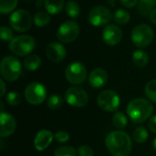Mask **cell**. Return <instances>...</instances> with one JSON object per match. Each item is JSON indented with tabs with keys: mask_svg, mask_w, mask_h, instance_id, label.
<instances>
[{
	"mask_svg": "<svg viewBox=\"0 0 156 156\" xmlns=\"http://www.w3.org/2000/svg\"><path fill=\"white\" fill-rule=\"evenodd\" d=\"M149 17H150L151 22H152L153 24L156 25V8H154V9L151 12V14L149 15Z\"/></svg>",
	"mask_w": 156,
	"mask_h": 156,
	"instance_id": "38",
	"label": "cell"
},
{
	"mask_svg": "<svg viewBox=\"0 0 156 156\" xmlns=\"http://www.w3.org/2000/svg\"><path fill=\"white\" fill-rule=\"evenodd\" d=\"M16 128V122L14 116L5 112L0 114V136L1 138H6L11 136Z\"/></svg>",
	"mask_w": 156,
	"mask_h": 156,
	"instance_id": "14",
	"label": "cell"
},
{
	"mask_svg": "<svg viewBox=\"0 0 156 156\" xmlns=\"http://www.w3.org/2000/svg\"><path fill=\"white\" fill-rule=\"evenodd\" d=\"M148 127L152 133H156V115H154L153 117L150 118L148 122Z\"/></svg>",
	"mask_w": 156,
	"mask_h": 156,
	"instance_id": "36",
	"label": "cell"
},
{
	"mask_svg": "<svg viewBox=\"0 0 156 156\" xmlns=\"http://www.w3.org/2000/svg\"><path fill=\"white\" fill-rule=\"evenodd\" d=\"M36 47L35 39L29 35H22L14 37L9 43V50L16 56L24 57L29 55Z\"/></svg>",
	"mask_w": 156,
	"mask_h": 156,
	"instance_id": "4",
	"label": "cell"
},
{
	"mask_svg": "<svg viewBox=\"0 0 156 156\" xmlns=\"http://www.w3.org/2000/svg\"><path fill=\"white\" fill-rule=\"evenodd\" d=\"M105 145L112 156H129L133 148L132 138L121 130L110 133L105 138Z\"/></svg>",
	"mask_w": 156,
	"mask_h": 156,
	"instance_id": "1",
	"label": "cell"
},
{
	"mask_svg": "<svg viewBox=\"0 0 156 156\" xmlns=\"http://www.w3.org/2000/svg\"><path fill=\"white\" fill-rule=\"evenodd\" d=\"M46 55L48 58L53 62L62 61L67 55L65 47L58 42H51L46 48Z\"/></svg>",
	"mask_w": 156,
	"mask_h": 156,
	"instance_id": "15",
	"label": "cell"
},
{
	"mask_svg": "<svg viewBox=\"0 0 156 156\" xmlns=\"http://www.w3.org/2000/svg\"><path fill=\"white\" fill-rule=\"evenodd\" d=\"M0 34H1V38L4 40V41H11L14 39V35H13V31L5 27V26H3L1 27L0 28Z\"/></svg>",
	"mask_w": 156,
	"mask_h": 156,
	"instance_id": "32",
	"label": "cell"
},
{
	"mask_svg": "<svg viewBox=\"0 0 156 156\" xmlns=\"http://www.w3.org/2000/svg\"><path fill=\"white\" fill-rule=\"evenodd\" d=\"M148 137H149L148 131L146 130V128L144 126L137 127L133 133V142H135L136 144H144L148 140Z\"/></svg>",
	"mask_w": 156,
	"mask_h": 156,
	"instance_id": "22",
	"label": "cell"
},
{
	"mask_svg": "<svg viewBox=\"0 0 156 156\" xmlns=\"http://www.w3.org/2000/svg\"><path fill=\"white\" fill-rule=\"evenodd\" d=\"M102 39L104 43L109 46H115L120 43L122 37V29L113 24L107 25L101 33Z\"/></svg>",
	"mask_w": 156,
	"mask_h": 156,
	"instance_id": "13",
	"label": "cell"
},
{
	"mask_svg": "<svg viewBox=\"0 0 156 156\" xmlns=\"http://www.w3.org/2000/svg\"><path fill=\"white\" fill-rule=\"evenodd\" d=\"M112 124L117 130L122 131L124 128H126L128 124L127 117L122 112H116L112 116Z\"/></svg>",
	"mask_w": 156,
	"mask_h": 156,
	"instance_id": "23",
	"label": "cell"
},
{
	"mask_svg": "<svg viewBox=\"0 0 156 156\" xmlns=\"http://www.w3.org/2000/svg\"><path fill=\"white\" fill-rule=\"evenodd\" d=\"M65 11L69 16L72 18H76L80 14V5L76 1L69 0L65 5Z\"/></svg>",
	"mask_w": 156,
	"mask_h": 156,
	"instance_id": "24",
	"label": "cell"
},
{
	"mask_svg": "<svg viewBox=\"0 0 156 156\" xmlns=\"http://www.w3.org/2000/svg\"><path fill=\"white\" fill-rule=\"evenodd\" d=\"M144 94L149 101L156 103V80H150L146 84L144 88Z\"/></svg>",
	"mask_w": 156,
	"mask_h": 156,
	"instance_id": "28",
	"label": "cell"
},
{
	"mask_svg": "<svg viewBox=\"0 0 156 156\" xmlns=\"http://www.w3.org/2000/svg\"><path fill=\"white\" fill-rule=\"evenodd\" d=\"M156 5V0H139L138 3V12L143 16H147L154 9Z\"/></svg>",
	"mask_w": 156,
	"mask_h": 156,
	"instance_id": "21",
	"label": "cell"
},
{
	"mask_svg": "<svg viewBox=\"0 0 156 156\" xmlns=\"http://www.w3.org/2000/svg\"><path fill=\"white\" fill-rule=\"evenodd\" d=\"M153 147H154V149L156 151V137L154 138V142H153Z\"/></svg>",
	"mask_w": 156,
	"mask_h": 156,
	"instance_id": "39",
	"label": "cell"
},
{
	"mask_svg": "<svg viewBox=\"0 0 156 156\" xmlns=\"http://www.w3.org/2000/svg\"><path fill=\"white\" fill-rule=\"evenodd\" d=\"M0 85H1V90H0V96L1 97H4L5 92H6V90H5V81L3 79L0 80Z\"/></svg>",
	"mask_w": 156,
	"mask_h": 156,
	"instance_id": "37",
	"label": "cell"
},
{
	"mask_svg": "<svg viewBox=\"0 0 156 156\" xmlns=\"http://www.w3.org/2000/svg\"><path fill=\"white\" fill-rule=\"evenodd\" d=\"M63 98L58 94H52L47 100V106L50 110H58L63 105Z\"/></svg>",
	"mask_w": 156,
	"mask_h": 156,
	"instance_id": "26",
	"label": "cell"
},
{
	"mask_svg": "<svg viewBox=\"0 0 156 156\" xmlns=\"http://www.w3.org/2000/svg\"><path fill=\"white\" fill-rule=\"evenodd\" d=\"M64 6V0H45V8L49 15H58Z\"/></svg>",
	"mask_w": 156,
	"mask_h": 156,
	"instance_id": "20",
	"label": "cell"
},
{
	"mask_svg": "<svg viewBox=\"0 0 156 156\" xmlns=\"http://www.w3.org/2000/svg\"><path fill=\"white\" fill-rule=\"evenodd\" d=\"M24 67L28 71H36L41 66V58L36 54L28 55L24 60Z\"/></svg>",
	"mask_w": 156,
	"mask_h": 156,
	"instance_id": "19",
	"label": "cell"
},
{
	"mask_svg": "<svg viewBox=\"0 0 156 156\" xmlns=\"http://www.w3.org/2000/svg\"><path fill=\"white\" fill-rule=\"evenodd\" d=\"M78 156H93L94 153L90 146L88 145H81L77 150Z\"/></svg>",
	"mask_w": 156,
	"mask_h": 156,
	"instance_id": "34",
	"label": "cell"
},
{
	"mask_svg": "<svg viewBox=\"0 0 156 156\" xmlns=\"http://www.w3.org/2000/svg\"><path fill=\"white\" fill-rule=\"evenodd\" d=\"M122 5L128 8H133L138 4V0H120Z\"/></svg>",
	"mask_w": 156,
	"mask_h": 156,
	"instance_id": "35",
	"label": "cell"
},
{
	"mask_svg": "<svg viewBox=\"0 0 156 156\" xmlns=\"http://www.w3.org/2000/svg\"><path fill=\"white\" fill-rule=\"evenodd\" d=\"M54 139L59 144H65L69 140V134L65 131H59L54 134Z\"/></svg>",
	"mask_w": 156,
	"mask_h": 156,
	"instance_id": "33",
	"label": "cell"
},
{
	"mask_svg": "<svg viewBox=\"0 0 156 156\" xmlns=\"http://www.w3.org/2000/svg\"><path fill=\"white\" fill-rule=\"evenodd\" d=\"M54 139V134L48 130H40L35 136L34 147L38 152L45 151L52 143Z\"/></svg>",
	"mask_w": 156,
	"mask_h": 156,
	"instance_id": "16",
	"label": "cell"
},
{
	"mask_svg": "<svg viewBox=\"0 0 156 156\" xmlns=\"http://www.w3.org/2000/svg\"><path fill=\"white\" fill-rule=\"evenodd\" d=\"M50 21V16L48 12H37L35 14L34 17H33V22L34 24L38 27H42L47 26Z\"/></svg>",
	"mask_w": 156,
	"mask_h": 156,
	"instance_id": "25",
	"label": "cell"
},
{
	"mask_svg": "<svg viewBox=\"0 0 156 156\" xmlns=\"http://www.w3.org/2000/svg\"><path fill=\"white\" fill-rule=\"evenodd\" d=\"M126 112L133 123L140 124L151 118L154 112V106L149 100L136 98L128 103Z\"/></svg>",
	"mask_w": 156,
	"mask_h": 156,
	"instance_id": "2",
	"label": "cell"
},
{
	"mask_svg": "<svg viewBox=\"0 0 156 156\" xmlns=\"http://www.w3.org/2000/svg\"><path fill=\"white\" fill-rule=\"evenodd\" d=\"M112 18V15L107 7L97 5L90 11L88 21L94 27H102L107 25Z\"/></svg>",
	"mask_w": 156,
	"mask_h": 156,
	"instance_id": "12",
	"label": "cell"
},
{
	"mask_svg": "<svg viewBox=\"0 0 156 156\" xmlns=\"http://www.w3.org/2000/svg\"><path fill=\"white\" fill-rule=\"evenodd\" d=\"M18 0H0V12L1 14H8L12 12L17 5Z\"/></svg>",
	"mask_w": 156,
	"mask_h": 156,
	"instance_id": "29",
	"label": "cell"
},
{
	"mask_svg": "<svg viewBox=\"0 0 156 156\" xmlns=\"http://www.w3.org/2000/svg\"><path fill=\"white\" fill-rule=\"evenodd\" d=\"M24 96L29 104L40 105L47 98V89L40 82H31L26 87Z\"/></svg>",
	"mask_w": 156,
	"mask_h": 156,
	"instance_id": "7",
	"label": "cell"
},
{
	"mask_svg": "<svg viewBox=\"0 0 156 156\" xmlns=\"http://www.w3.org/2000/svg\"><path fill=\"white\" fill-rule=\"evenodd\" d=\"M32 17L28 11L18 9L14 11L9 18L11 27L16 32H25L28 30L32 25Z\"/></svg>",
	"mask_w": 156,
	"mask_h": 156,
	"instance_id": "9",
	"label": "cell"
},
{
	"mask_svg": "<svg viewBox=\"0 0 156 156\" xmlns=\"http://www.w3.org/2000/svg\"><path fill=\"white\" fill-rule=\"evenodd\" d=\"M154 32L153 28L146 24L136 26L131 33V38L134 46L139 48L148 47L154 40Z\"/></svg>",
	"mask_w": 156,
	"mask_h": 156,
	"instance_id": "5",
	"label": "cell"
},
{
	"mask_svg": "<svg viewBox=\"0 0 156 156\" xmlns=\"http://www.w3.org/2000/svg\"><path fill=\"white\" fill-rule=\"evenodd\" d=\"M97 103L104 112H116L121 105V98L116 91L112 90H106L98 95Z\"/></svg>",
	"mask_w": 156,
	"mask_h": 156,
	"instance_id": "6",
	"label": "cell"
},
{
	"mask_svg": "<svg viewBox=\"0 0 156 156\" xmlns=\"http://www.w3.org/2000/svg\"><path fill=\"white\" fill-rule=\"evenodd\" d=\"M131 19V15L124 9H118L113 14V20L119 25H125Z\"/></svg>",
	"mask_w": 156,
	"mask_h": 156,
	"instance_id": "27",
	"label": "cell"
},
{
	"mask_svg": "<svg viewBox=\"0 0 156 156\" xmlns=\"http://www.w3.org/2000/svg\"><path fill=\"white\" fill-rule=\"evenodd\" d=\"M65 77L70 84L80 85L87 80V69L81 62L74 61L66 68Z\"/></svg>",
	"mask_w": 156,
	"mask_h": 156,
	"instance_id": "8",
	"label": "cell"
},
{
	"mask_svg": "<svg viewBox=\"0 0 156 156\" xmlns=\"http://www.w3.org/2000/svg\"><path fill=\"white\" fill-rule=\"evenodd\" d=\"M77 151L75 148L65 145V146H60L57 148L54 152V156H77Z\"/></svg>",
	"mask_w": 156,
	"mask_h": 156,
	"instance_id": "30",
	"label": "cell"
},
{
	"mask_svg": "<svg viewBox=\"0 0 156 156\" xmlns=\"http://www.w3.org/2000/svg\"><path fill=\"white\" fill-rule=\"evenodd\" d=\"M22 66L20 61L14 56H5L0 63V73L5 81H16L21 75Z\"/></svg>",
	"mask_w": 156,
	"mask_h": 156,
	"instance_id": "3",
	"label": "cell"
},
{
	"mask_svg": "<svg viewBox=\"0 0 156 156\" xmlns=\"http://www.w3.org/2000/svg\"><path fill=\"white\" fill-rule=\"evenodd\" d=\"M65 100L66 102L76 108L85 107L89 102V95L80 87L73 86L69 88L65 92Z\"/></svg>",
	"mask_w": 156,
	"mask_h": 156,
	"instance_id": "10",
	"label": "cell"
},
{
	"mask_svg": "<svg viewBox=\"0 0 156 156\" xmlns=\"http://www.w3.org/2000/svg\"><path fill=\"white\" fill-rule=\"evenodd\" d=\"M80 34L79 25L71 20L62 23L57 30V37L60 42L70 43L74 41Z\"/></svg>",
	"mask_w": 156,
	"mask_h": 156,
	"instance_id": "11",
	"label": "cell"
},
{
	"mask_svg": "<svg viewBox=\"0 0 156 156\" xmlns=\"http://www.w3.org/2000/svg\"><path fill=\"white\" fill-rule=\"evenodd\" d=\"M5 102L9 106H17L21 102V96L16 91H10L5 95Z\"/></svg>",
	"mask_w": 156,
	"mask_h": 156,
	"instance_id": "31",
	"label": "cell"
},
{
	"mask_svg": "<svg viewBox=\"0 0 156 156\" xmlns=\"http://www.w3.org/2000/svg\"><path fill=\"white\" fill-rule=\"evenodd\" d=\"M89 83L92 88L100 89L106 85L108 82V73L101 68L94 69L89 75Z\"/></svg>",
	"mask_w": 156,
	"mask_h": 156,
	"instance_id": "17",
	"label": "cell"
},
{
	"mask_svg": "<svg viewBox=\"0 0 156 156\" xmlns=\"http://www.w3.org/2000/svg\"><path fill=\"white\" fill-rule=\"evenodd\" d=\"M133 62L136 67L144 68L149 63V56L148 54L142 49L135 50L133 54Z\"/></svg>",
	"mask_w": 156,
	"mask_h": 156,
	"instance_id": "18",
	"label": "cell"
}]
</instances>
